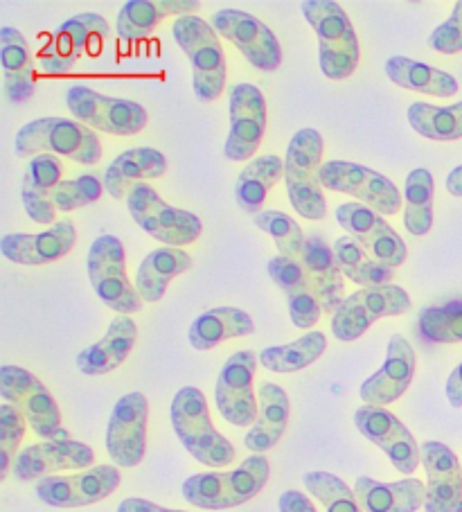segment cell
I'll return each mask as SVG.
<instances>
[{"label": "cell", "instance_id": "12", "mask_svg": "<svg viewBox=\"0 0 462 512\" xmlns=\"http://www.w3.org/2000/svg\"><path fill=\"white\" fill-rule=\"evenodd\" d=\"M120 481L122 476L115 465H95L91 470L79 474L46 476V479L34 485V494H37L39 501L52 508H84L109 499L118 490Z\"/></svg>", "mask_w": 462, "mask_h": 512}, {"label": "cell", "instance_id": "35", "mask_svg": "<svg viewBox=\"0 0 462 512\" xmlns=\"http://www.w3.org/2000/svg\"><path fill=\"white\" fill-rule=\"evenodd\" d=\"M327 350V339L323 332H307L298 341L287 346H271L260 352V364L271 373H298L321 359Z\"/></svg>", "mask_w": 462, "mask_h": 512}, {"label": "cell", "instance_id": "3", "mask_svg": "<svg viewBox=\"0 0 462 512\" xmlns=\"http://www.w3.org/2000/svg\"><path fill=\"white\" fill-rule=\"evenodd\" d=\"M323 152V136L316 129L307 127L291 138L287 158H284V185H287L291 206L300 217L312 219V222L325 219L327 213V199L321 183Z\"/></svg>", "mask_w": 462, "mask_h": 512}, {"label": "cell", "instance_id": "16", "mask_svg": "<svg viewBox=\"0 0 462 512\" xmlns=\"http://www.w3.org/2000/svg\"><path fill=\"white\" fill-rule=\"evenodd\" d=\"M354 425L366 436L372 445L384 452L397 472L413 474L417 465L422 463V449L417 445L415 436L399 420L395 413L386 411L384 406H361L354 413Z\"/></svg>", "mask_w": 462, "mask_h": 512}, {"label": "cell", "instance_id": "18", "mask_svg": "<svg viewBox=\"0 0 462 512\" xmlns=\"http://www.w3.org/2000/svg\"><path fill=\"white\" fill-rule=\"evenodd\" d=\"M266 131V100L255 84L230 88V134L226 140L228 161H248L262 145Z\"/></svg>", "mask_w": 462, "mask_h": 512}, {"label": "cell", "instance_id": "10", "mask_svg": "<svg viewBox=\"0 0 462 512\" xmlns=\"http://www.w3.org/2000/svg\"><path fill=\"white\" fill-rule=\"evenodd\" d=\"M411 310V296L399 285L359 289L343 300L332 316V334L339 341H357L372 323L386 316H399Z\"/></svg>", "mask_w": 462, "mask_h": 512}, {"label": "cell", "instance_id": "46", "mask_svg": "<svg viewBox=\"0 0 462 512\" xmlns=\"http://www.w3.org/2000/svg\"><path fill=\"white\" fill-rule=\"evenodd\" d=\"M269 276L287 296L305 294V291H309L307 271H305V267H302L300 260H291V258H284V255H275V258L269 260Z\"/></svg>", "mask_w": 462, "mask_h": 512}, {"label": "cell", "instance_id": "21", "mask_svg": "<svg viewBox=\"0 0 462 512\" xmlns=\"http://www.w3.org/2000/svg\"><path fill=\"white\" fill-rule=\"evenodd\" d=\"M415 368L417 357L413 346L404 337L395 334L388 341L384 366L361 384V400L368 406H386L397 402L408 391V386L413 384Z\"/></svg>", "mask_w": 462, "mask_h": 512}, {"label": "cell", "instance_id": "19", "mask_svg": "<svg viewBox=\"0 0 462 512\" xmlns=\"http://www.w3.org/2000/svg\"><path fill=\"white\" fill-rule=\"evenodd\" d=\"M95 452L79 440H43L21 449L12 474L19 481H41L64 470H91Z\"/></svg>", "mask_w": 462, "mask_h": 512}, {"label": "cell", "instance_id": "53", "mask_svg": "<svg viewBox=\"0 0 462 512\" xmlns=\"http://www.w3.org/2000/svg\"><path fill=\"white\" fill-rule=\"evenodd\" d=\"M118 512H185V510H174V508H163L158 506V503H151L147 499H138V497H131V499H124Z\"/></svg>", "mask_w": 462, "mask_h": 512}, {"label": "cell", "instance_id": "54", "mask_svg": "<svg viewBox=\"0 0 462 512\" xmlns=\"http://www.w3.org/2000/svg\"><path fill=\"white\" fill-rule=\"evenodd\" d=\"M447 400L453 409H462V364L453 368V373L447 379Z\"/></svg>", "mask_w": 462, "mask_h": 512}, {"label": "cell", "instance_id": "26", "mask_svg": "<svg viewBox=\"0 0 462 512\" xmlns=\"http://www.w3.org/2000/svg\"><path fill=\"white\" fill-rule=\"evenodd\" d=\"M138 339V328L129 316L113 319L104 337L82 350L77 355V368L88 377L109 375L115 368H120L131 355Z\"/></svg>", "mask_w": 462, "mask_h": 512}, {"label": "cell", "instance_id": "1", "mask_svg": "<svg viewBox=\"0 0 462 512\" xmlns=\"http://www.w3.org/2000/svg\"><path fill=\"white\" fill-rule=\"evenodd\" d=\"M271 476L266 456L253 454L233 472H203L183 481V499L201 510H228L251 501Z\"/></svg>", "mask_w": 462, "mask_h": 512}, {"label": "cell", "instance_id": "30", "mask_svg": "<svg viewBox=\"0 0 462 512\" xmlns=\"http://www.w3.org/2000/svg\"><path fill=\"white\" fill-rule=\"evenodd\" d=\"M255 332L251 316L237 307H215L203 312L190 325L188 339L194 350H212L230 339H244Z\"/></svg>", "mask_w": 462, "mask_h": 512}, {"label": "cell", "instance_id": "11", "mask_svg": "<svg viewBox=\"0 0 462 512\" xmlns=\"http://www.w3.org/2000/svg\"><path fill=\"white\" fill-rule=\"evenodd\" d=\"M321 183L325 190L343 192L359 199V203L384 215H395L402 208V192L397 185L370 167L350 161H327L321 170Z\"/></svg>", "mask_w": 462, "mask_h": 512}, {"label": "cell", "instance_id": "37", "mask_svg": "<svg viewBox=\"0 0 462 512\" xmlns=\"http://www.w3.org/2000/svg\"><path fill=\"white\" fill-rule=\"evenodd\" d=\"M408 125L429 140H460L462 138V102L451 107L415 102L408 107Z\"/></svg>", "mask_w": 462, "mask_h": 512}, {"label": "cell", "instance_id": "4", "mask_svg": "<svg viewBox=\"0 0 462 512\" xmlns=\"http://www.w3.org/2000/svg\"><path fill=\"white\" fill-rule=\"evenodd\" d=\"M16 156L32 158L41 154L66 156L79 165H95L102 158L100 138L91 127L68 118H39L19 129L14 140Z\"/></svg>", "mask_w": 462, "mask_h": 512}, {"label": "cell", "instance_id": "31", "mask_svg": "<svg viewBox=\"0 0 462 512\" xmlns=\"http://www.w3.org/2000/svg\"><path fill=\"white\" fill-rule=\"evenodd\" d=\"M192 269V258L183 249H163L151 251L140 262L136 273V289L145 303H158L167 294L170 282L181 273Z\"/></svg>", "mask_w": 462, "mask_h": 512}, {"label": "cell", "instance_id": "33", "mask_svg": "<svg viewBox=\"0 0 462 512\" xmlns=\"http://www.w3.org/2000/svg\"><path fill=\"white\" fill-rule=\"evenodd\" d=\"M300 10L316 32L318 52H332L359 41L348 12L334 0H307L300 5Z\"/></svg>", "mask_w": 462, "mask_h": 512}, {"label": "cell", "instance_id": "9", "mask_svg": "<svg viewBox=\"0 0 462 512\" xmlns=\"http://www.w3.org/2000/svg\"><path fill=\"white\" fill-rule=\"evenodd\" d=\"M66 107L82 125L113 136H133L147 127L149 116L138 102L109 97L88 86H73L66 93Z\"/></svg>", "mask_w": 462, "mask_h": 512}, {"label": "cell", "instance_id": "48", "mask_svg": "<svg viewBox=\"0 0 462 512\" xmlns=\"http://www.w3.org/2000/svg\"><path fill=\"white\" fill-rule=\"evenodd\" d=\"M289 303V316L291 323L296 325L300 330H309L321 321L323 307L318 303L316 296L312 291H305V294H296V296H287Z\"/></svg>", "mask_w": 462, "mask_h": 512}, {"label": "cell", "instance_id": "49", "mask_svg": "<svg viewBox=\"0 0 462 512\" xmlns=\"http://www.w3.org/2000/svg\"><path fill=\"white\" fill-rule=\"evenodd\" d=\"M334 258L339 262V269L343 271V276H348L354 269H359L361 264H366L370 260V255L366 251V246H363L357 237H339V240L334 242Z\"/></svg>", "mask_w": 462, "mask_h": 512}, {"label": "cell", "instance_id": "43", "mask_svg": "<svg viewBox=\"0 0 462 512\" xmlns=\"http://www.w3.org/2000/svg\"><path fill=\"white\" fill-rule=\"evenodd\" d=\"M104 181L97 174H82L77 179L61 181L55 190L57 213H73V210L86 208L104 194Z\"/></svg>", "mask_w": 462, "mask_h": 512}, {"label": "cell", "instance_id": "51", "mask_svg": "<svg viewBox=\"0 0 462 512\" xmlns=\"http://www.w3.org/2000/svg\"><path fill=\"white\" fill-rule=\"evenodd\" d=\"M280 512H318L312 499H307V494L298 490H287L278 501Z\"/></svg>", "mask_w": 462, "mask_h": 512}, {"label": "cell", "instance_id": "5", "mask_svg": "<svg viewBox=\"0 0 462 512\" xmlns=\"http://www.w3.org/2000/svg\"><path fill=\"white\" fill-rule=\"evenodd\" d=\"M172 34L192 64L194 95L201 102L219 100L226 86V55L217 30L208 21L192 14L176 19Z\"/></svg>", "mask_w": 462, "mask_h": 512}, {"label": "cell", "instance_id": "34", "mask_svg": "<svg viewBox=\"0 0 462 512\" xmlns=\"http://www.w3.org/2000/svg\"><path fill=\"white\" fill-rule=\"evenodd\" d=\"M280 179H284V161L280 156L266 154L253 158L239 172L235 183V199L239 208L251 215L262 213L266 194L271 192L273 185H278Z\"/></svg>", "mask_w": 462, "mask_h": 512}, {"label": "cell", "instance_id": "7", "mask_svg": "<svg viewBox=\"0 0 462 512\" xmlns=\"http://www.w3.org/2000/svg\"><path fill=\"white\" fill-rule=\"evenodd\" d=\"M0 395L7 404L19 409L34 434L43 440H70L68 431L61 427V411L52 393L34 377L30 370L21 366L0 368Z\"/></svg>", "mask_w": 462, "mask_h": 512}, {"label": "cell", "instance_id": "27", "mask_svg": "<svg viewBox=\"0 0 462 512\" xmlns=\"http://www.w3.org/2000/svg\"><path fill=\"white\" fill-rule=\"evenodd\" d=\"M167 172V158L163 152L151 147H136L127 149L115 161L106 167L104 172V188L113 199L127 201L129 192L136 188L138 183H145L149 179H161Z\"/></svg>", "mask_w": 462, "mask_h": 512}, {"label": "cell", "instance_id": "25", "mask_svg": "<svg viewBox=\"0 0 462 512\" xmlns=\"http://www.w3.org/2000/svg\"><path fill=\"white\" fill-rule=\"evenodd\" d=\"M289 416L291 404L284 388L273 382H262L257 391V420L244 438L248 452L264 454L278 445L289 427Z\"/></svg>", "mask_w": 462, "mask_h": 512}, {"label": "cell", "instance_id": "13", "mask_svg": "<svg viewBox=\"0 0 462 512\" xmlns=\"http://www.w3.org/2000/svg\"><path fill=\"white\" fill-rule=\"evenodd\" d=\"M212 28L228 39L262 73H273L282 66V48L269 25L242 10H221L212 14Z\"/></svg>", "mask_w": 462, "mask_h": 512}, {"label": "cell", "instance_id": "23", "mask_svg": "<svg viewBox=\"0 0 462 512\" xmlns=\"http://www.w3.org/2000/svg\"><path fill=\"white\" fill-rule=\"evenodd\" d=\"M300 262L307 271L309 291H312L318 303H321L323 312L334 314L345 300V276L339 269V262L334 258V246L327 244L323 235L307 237Z\"/></svg>", "mask_w": 462, "mask_h": 512}, {"label": "cell", "instance_id": "41", "mask_svg": "<svg viewBox=\"0 0 462 512\" xmlns=\"http://www.w3.org/2000/svg\"><path fill=\"white\" fill-rule=\"evenodd\" d=\"M163 19L165 16L151 0H129L122 5L115 30L122 41H140L154 34Z\"/></svg>", "mask_w": 462, "mask_h": 512}, {"label": "cell", "instance_id": "45", "mask_svg": "<svg viewBox=\"0 0 462 512\" xmlns=\"http://www.w3.org/2000/svg\"><path fill=\"white\" fill-rule=\"evenodd\" d=\"M363 246H366V251L370 253L372 260H377L379 264H386L390 269L402 267L406 262V244L402 237L397 235L395 228L388 224L381 226L368 242H363Z\"/></svg>", "mask_w": 462, "mask_h": 512}, {"label": "cell", "instance_id": "38", "mask_svg": "<svg viewBox=\"0 0 462 512\" xmlns=\"http://www.w3.org/2000/svg\"><path fill=\"white\" fill-rule=\"evenodd\" d=\"M426 343H460L462 341V300L447 305L424 307L415 325Z\"/></svg>", "mask_w": 462, "mask_h": 512}, {"label": "cell", "instance_id": "36", "mask_svg": "<svg viewBox=\"0 0 462 512\" xmlns=\"http://www.w3.org/2000/svg\"><path fill=\"white\" fill-rule=\"evenodd\" d=\"M433 192V174L424 167H417L406 176L404 226L415 237H422L433 228Z\"/></svg>", "mask_w": 462, "mask_h": 512}, {"label": "cell", "instance_id": "40", "mask_svg": "<svg viewBox=\"0 0 462 512\" xmlns=\"http://www.w3.org/2000/svg\"><path fill=\"white\" fill-rule=\"evenodd\" d=\"M253 222L264 233H269L275 246L280 249V255L291 260H302V251H305V235L298 226L296 219L280 213V210H262V213L253 215Z\"/></svg>", "mask_w": 462, "mask_h": 512}, {"label": "cell", "instance_id": "6", "mask_svg": "<svg viewBox=\"0 0 462 512\" xmlns=\"http://www.w3.org/2000/svg\"><path fill=\"white\" fill-rule=\"evenodd\" d=\"M88 280L106 307L122 316L142 310L145 300L140 298L136 285L127 276V253L115 235H100L88 249Z\"/></svg>", "mask_w": 462, "mask_h": 512}, {"label": "cell", "instance_id": "29", "mask_svg": "<svg viewBox=\"0 0 462 512\" xmlns=\"http://www.w3.org/2000/svg\"><path fill=\"white\" fill-rule=\"evenodd\" d=\"M0 59H3L5 95L12 104H25L34 95V59L28 41L14 28L0 30Z\"/></svg>", "mask_w": 462, "mask_h": 512}, {"label": "cell", "instance_id": "15", "mask_svg": "<svg viewBox=\"0 0 462 512\" xmlns=\"http://www.w3.org/2000/svg\"><path fill=\"white\" fill-rule=\"evenodd\" d=\"M260 357L253 350H239L230 355L221 368L215 386V402L221 416L235 427H253L257 420L255 370Z\"/></svg>", "mask_w": 462, "mask_h": 512}, {"label": "cell", "instance_id": "52", "mask_svg": "<svg viewBox=\"0 0 462 512\" xmlns=\"http://www.w3.org/2000/svg\"><path fill=\"white\" fill-rule=\"evenodd\" d=\"M156 5L163 16L176 14L179 19H183V16H192L190 12H199L201 7V3H197V0H163V3H156Z\"/></svg>", "mask_w": 462, "mask_h": 512}, {"label": "cell", "instance_id": "44", "mask_svg": "<svg viewBox=\"0 0 462 512\" xmlns=\"http://www.w3.org/2000/svg\"><path fill=\"white\" fill-rule=\"evenodd\" d=\"M336 219H339V224L345 231L352 237H357L361 244L368 242L370 237L386 224L384 217L375 213L372 208L363 206V203H341V206L336 208Z\"/></svg>", "mask_w": 462, "mask_h": 512}, {"label": "cell", "instance_id": "55", "mask_svg": "<svg viewBox=\"0 0 462 512\" xmlns=\"http://www.w3.org/2000/svg\"><path fill=\"white\" fill-rule=\"evenodd\" d=\"M447 192L451 197H462V165L453 167L451 174L447 176Z\"/></svg>", "mask_w": 462, "mask_h": 512}, {"label": "cell", "instance_id": "20", "mask_svg": "<svg viewBox=\"0 0 462 512\" xmlns=\"http://www.w3.org/2000/svg\"><path fill=\"white\" fill-rule=\"evenodd\" d=\"M426 470V512H462V465L438 440L420 445Z\"/></svg>", "mask_w": 462, "mask_h": 512}, {"label": "cell", "instance_id": "28", "mask_svg": "<svg viewBox=\"0 0 462 512\" xmlns=\"http://www.w3.org/2000/svg\"><path fill=\"white\" fill-rule=\"evenodd\" d=\"M354 494L366 512H415L424 506L426 485L411 476L395 483L359 476L354 483Z\"/></svg>", "mask_w": 462, "mask_h": 512}, {"label": "cell", "instance_id": "2", "mask_svg": "<svg viewBox=\"0 0 462 512\" xmlns=\"http://www.w3.org/2000/svg\"><path fill=\"white\" fill-rule=\"evenodd\" d=\"M172 427L188 454L208 467H226L235 461V447L212 425L206 395L197 386H185L172 400Z\"/></svg>", "mask_w": 462, "mask_h": 512}, {"label": "cell", "instance_id": "50", "mask_svg": "<svg viewBox=\"0 0 462 512\" xmlns=\"http://www.w3.org/2000/svg\"><path fill=\"white\" fill-rule=\"evenodd\" d=\"M352 280L354 285H359L361 289H370V287H381V285H393L395 278V269L386 267V264H379L377 260H368L366 264H361L359 269H354L352 273L345 276Z\"/></svg>", "mask_w": 462, "mask_h": 512}, {"label": "cell", "instance_id": "47", "mask_svg": "<svg viewBox=\"0 0 462 512\" xmlns=\"http://www.w3.org/2000/svg\"><path fill=\"white\" fill-rule=\"evenodd\" d=\"M429 46L442 55H456L462 52V0L453 5V12L447 21L431 32Z\"/></svg>", "mask_w": 462, "mask_h": 512}, {"label": "cell", "instance_id": "24", "mask_svg": "<svg viewBox=\"0 0 462 512\" xmlns=\"http://www.w3.org/2000/svg\"><path fill=\"white\" fill-rule=\"evenodd\" d=\"M61 174H64V167L61 161L52 154H41L34 156L28 170L23 176V206L25 213L32 219V222L43 224V226H55L57 208H55V190L61 183Z\"/></svg>", "mask_w": 462, "mask_h": 512}, {"label": "cell", "instance_id": "8", "mask_svg": "<svg viewBox=\"0 0 462 512\" xmlns=\"http://www.w3.org/2000/svg\"><path fill=\"white\" fill-rule=\"evenodd\" d=\"M127 208L142 231L170 246V249L197 242L203 231V224L197 215L165 203L161 194L147 183H138L129 192Z\"/></svg>", "mask_w": 462, "mask_h": 512}, {"label": "cell", "instance_id": "32", "mask_svg": "<svg viewBox=\"0 0 462 512\" xmlns=\"http://www.w3.org/2000/svg\"><path fill=\"white\" fill-rule=\"evenodd\" d=\"M386 75L393 84L406 88V91L433 95V97H453L458 93L456 77L433 68L424 61L408 57H390L386 61Z\"/></svg>", "mask_w": 462, "mask_h": 512}, {"label": "cell", "instance_id": "22", "mask_svg": "<svg viewBox=\"0 0 462 512\" xmlns=\"http://www.w3.org/2000/svg\"><path fill=\"white\" fill-rule=\"evenodd\" d=\"M77 228L68 219H61L48 231L30 235V233H10L0 242V251L7 260L23 267H43L52 264L75 249Z\"/></svg>", "mask_w": 462, "mask_h": 512}, {"label": "cell", "instance_id": "42", "mask_svg": "<svg viewBox=\"0 0 462 512\" xmlns=\"http://www.w3.org/2000/svg\"><path fill=\"white\" fill-rule=\"evenodd\" d=\"M28 420L14 404L0 406V481L7 479L12 472L16 456H19V445L23 443Z\"/></svg>", "mask_w": 462, "mask_h": 512}, {"label": "cell", "instance_id": "17", "mask_svg": "<svg viewBox=\"0 0 462 512\" xmlns=\"http://www.w3.org/2000/svg\"><path fill=\"white\" fill-rule=\"evenodd\" d=\"M109 34V23L100 14H77L52 34V41L41 50L39 64L46 75H64L82 59L91 46H100Z\"/></svg>", "mask_w": 462, "mask_h": 512}, {"label": "cell", "instance_id": "39", "mask_svg": "<svg viewBox=\"0 0 462 512\" xmlns=\"http://www.w3.org/2000/svg\"><path fill=\"white\" fill-rule=\"evenodd\" d=\"M307 492L323 503L325 512H363L354 490L330 472H307L302 476Z\"/></svg>", "mask_w": 462, "mask_h": 512}, {"label": "cell", "instance_id": "14", "mask_svg": "<svg viewBox=\"0 0 462 512\" xmlns=\"http://www.w3.org/2000/svg\"><path fill=\"white\" fill-rule=\"evenodd\" d=\"M149 400L142 393H127L115 402L106 425V452L120 467H136L147 452Z\"/></svg>", "mask_w": 462, "mask_h": 512}]
</instances>
